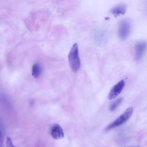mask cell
<instances>
[{
    "label": "cell",
    "mask_w": 147,
    "mask_h": 147,
    "mask_svg": "<svg viewBox=\"0 0 147 147\" xmlns=\"http://www.w3.org/2000/svg\"><path fill=\"white\" fill-rule=\"evenodd\" d=\"M42 71V67L40 64L38 63H35L32 67V76L35 78H38L40 75Z\"/></svg>",
    "instance_id": "cell-8"
},
{
    "label": "cell",
    "mask_w": 147,
    "mask_h": 147,
    "mask_svg": "<svg viewBox=\"0 0 147 147\" xmlns=\"http://www.w3.org/2000/svg\"><path fill=\"white\" fill-rule=\"evenodd\" d=\"M131 29V24L127 19H124L120 23L118 29V35L122 40H125L128 36Z\"/></svg>",
    "instance_id": "cell-3"
},
{
    "label": "cell",
    "mask_w": 147,
    "mask_h": 147,
    "mask_svg": "<svg viewBox=\"0 0 147 147\" xmlns=\"http://www.w3.org/2000/svg\"><path fill=\"white\" fill-rule=\"evenodd\" d=\"M70 67L72 71L77 72L80 66V60L79 55L78 48L77 43L74 44L70 50L68 56Z\"/></svg>",
    "instance_id": "cell-1"
},
{
    "label": "cell",
    "mask_w": 147,
    "mask_h": 147,
    "mask_svg": "<svg viewBox=\"0 0 147 147\" xmlns=\"http://www.w3.org/2000/svg\"><path fill=\"white\" fill-rule=\"evenodd\" d=\"M6 145L7 147L14 146L12 143L11 139L9 137H7V138Z\"/></svg>",
    "instance_id": "cell-10"
},
{
    "label": "cell",
    "mask_w": 147,
    "mask_h": 147,
    "mask_svg": "<svg viewBox=\"0 0 147 147\" xmlns=\"http://www.w3.org/2000/svg\"><path fill=\"white\" fill-rule=\"evenodd\" d=\"M146 47V43L144 41L138 42L135 47V59L139 61L142 59Z\"/></svg>",
    "instance_id": "cell-5"
},
{
    "label": "cell",
    "mask_w": 147,
    "mask_h": 147,
    "mask_svg": "<svg viewBox=\"0 0 147 147\" xmlns=\"http://www.w3.org/2000/svg\"><path fill=\"white\" fill-rule=\"evenodd\" d=\"M51 133L53 137L56 139H59L63 138L64 136L62 129L57 124H54L52 126Z\"/></svg>",
    "instance_id": "cell-7"
},
{
    "label": "cell",
    "mask_w": 147,
    "mask_h": 147,
    "mask_svg": "<svg viewBox=\"0 0 147 147\" xmlns=\"http://www.w3.org/2000/svg\"><path fill=\"white\" fill-rule=\"evenodd\" d=\"M127 6L124 3L117 5L111 8L110 13L115 17H117L121 15H123L125 13Z\"/></svg>",
    "instance_id": "cell-6"
},
{
    "label": "cell",
    "mask_w": 147,
    "mask_h": 147,
    "mask_svg": "<svg viewBox=\"0 0 147 147\" xmlns=\"http://www.w3.org/2000/svg\"><path fill=\"white\" fill-rule=\"evenodd\" d=\"M122 100L123 98H119L113 102L110 106V110L112 111L115 110L121 103Z\"/></svg>",
    "instance_id": "cell-9"
},
{
    "label": "cell",
    "mask_w": 147,
    "mask_h": 147,
    "mask_svg": "<svg viewBox=\"0 0 147 147\" xmlns=\"http://www.w3.org/2000/svg\"><path fill=\"white\" fill-rule=\"evenodd\" d=\"M125 85V82L122 80L119 81L112 88L108 95L109 100L115 98L121 92Z\"/></svg>",
    "instance_id": "cell-4"
},
{
    "label": "cell",
    "mask_w": 147,
    "mask_h": 147,
    "mask_svg": "<svg viewBox=\"0 0 147 147\" xmlns=\"http://www.w3.org/2000/svg\"><path fill=\"white\" fill-rule=\"evenodd\" d=\"M3 144V138L1 132L0 130V147L2 146Z\"/></svg>",
    "instance_id": "cell-11"
},
{
    "label": "cell",
    "mask_w": 147,
    "mask_h": 147,
    "mask_svg": "<svg viewBox=\"0 0 147 147\" xmlns=\"http://www.w3.org/2000/svg\"><path fill=\"white\" fill-rule=\"evenodd\" d=\"M133 111V108L130 107L112 123L108 125L105 129L106 131L117 127L123 124L131 117Z\"/></svg>",
    "instance_id": "cell-2"
}]
</instances>
